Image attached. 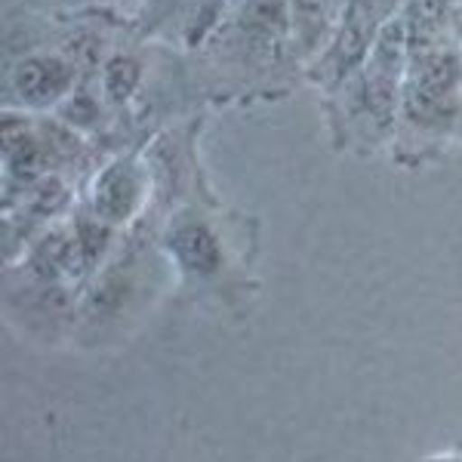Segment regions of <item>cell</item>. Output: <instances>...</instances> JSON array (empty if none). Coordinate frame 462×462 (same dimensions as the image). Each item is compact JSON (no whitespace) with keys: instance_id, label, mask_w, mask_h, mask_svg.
<instances>
[{"instance_id":"obj_4","label":"cell","mask_w":462,"mask_h":462,"mask_svg":"<svg viewBox=\"0 0 462 462\" xmlns=\"http://www.w3.org/2000/svg\"><path fill=\"white\" fill-rule=\"evenodd\" d=\"M139 200V176L130 163H111L96 182V210L108 222L126 219Z\"/></svg>"},{"instance_id":"obj_7","label":"cell","mask_w":462,"mask_h":462,"mask_svg":"<svg viewBox=\"0 0 462 462\" xmlns=\"http://www.w3.org/2000/svg\"><path fill=\"white\" fill-rule=\"evenodd\" d=\"M96 115H99V111H96V102L89 99V96H78V99H71L69 108H65V117H69V121H74L78 126L96 121Z\"/></svg>"},{"instance_id":"obj_6","label":"cell","mask_w":462,"mask_h":462,"mask_svg":"<svg viewBox=\"0 0 462 462\" xmlns=\"http://www.w3.org/2000/svg\"><path fill=\"white\" fill-rule=\"evenodd\" d=\"M139 74H143V69H139L136 59H130V56L108 59V65H106V93L115 102H126L133 96V89H136V84H139Z\"/></svg>"},{"instance_id":"obj_3","label":"cell","mask_w":462,"mask_h":462,"mask_svg":"<svg viewBox=\"0 0 462 462\" xmlns=\"http://www.w3.org/2000/svg\"><path fill=\"white\" fill-rule=\"evenodd\" d=\"M170 250L191 274H213L222 263V250L216 235L200 222H182L170 235Z\"/></svg>"},{"instance_id":"obj_5","label":"cell","mask_w":462,"mask_h":462,"mask_svg":"<svg viewBox=\"0 0 462 462\" xmlns=\"http://www.w3.org/2000/svg\"><path fill=\"white\" fill-rule=\"evenodd\" d=\"M237 25L253 37L274 41L290 32V6L287 0H241L237 6Z\"/></svg>"},{"instance_id":"obj_8","label":"cell","mask_w":462,"mask_h":462,"mask_svg":"<svg viewBox=\"0 0 462 462\" xmlns=\"http://www.w3.org/2000/svg\"><path fill=\"white\" fill-rule=\"evenodd\" d=\"M102 241H106V228H102L99 222L84 219L78 226V244H84L87 253H96V247H99Z\"/></svg>"},{"instance_id":"obj_2","label":"cell","mask_w":462,"mask_h":462,"mask_svg":"<svg viewBox=\"0 0 462 462\" xmlns=\"http://www.w3.org/2000/svg\"><path fill=\"white\" fill-rule=\"evenodd\" d=\"M71 78H74V71L65 59L32 56L16 65V71H13V87H16L19 99L25 102V106L47 108L69 93Z\"/></svg>"},{"instance_id":"obj_1","label":"cell","mask_w":462,"mask_h":462,"mask_svg":"<svg viewBox=\"0 0 462 462\" xmlns=\"http://www.w3.org/2000/svg\"><path fill=\"white\" fill-rule=\"evenodd\" d=\"M462 84V59L453 47H438L416 53L404 87V111L413 124H447L457 111Z\"/></svg>"},{"instance_id":"obj_9","label":"cell","mask_w":462,"mask_h":462,"mask_svg":"<svg viewBox=\"0 0 462 462\" xmlns=\"http://www.w3.org/2000/svg\"><path fill=\"white\" fill-rule=\"evenodd\" d=\"M457 34H459V41H462V10L457 13Z\"/></svg>"}]
</instances>
